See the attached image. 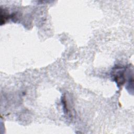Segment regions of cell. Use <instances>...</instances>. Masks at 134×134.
Instances as JSON below:
<instances>
[{
  "label": "cell",
  "instance_id": "obj_1",
  "mask_svg": "<svg viewBox=\"0 0 134 134\" xmlns=\"http://www.w3.org/2000/svg\"><path fill=\"white\" fill-rule=\"evenodd\" d=\"M126 68L119 66L114 67L113 69L112 76L118 87L122 86L126 82Z\"/></svg>",
  "mask_w": 134,
  "mask_h": 134
}]
</instances>
